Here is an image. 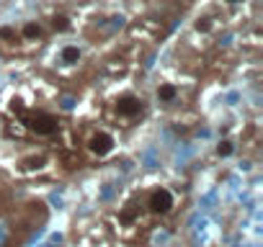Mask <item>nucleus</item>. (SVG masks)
<instances>
[{
    "label": "nucleus",
    "instance_id": "f8f14e48",
    "mask_svg": "<svg viewBox=\"0 0 263 247\" xmlns=\"http://www.w3.org/2000/svg\"><path fill=\"white\" fill-rule=\"evenodd\" d=\"M209 29H212L209 18H199V21H196V31H209Z\"/></svg>",
    "mask_w": 263,
    "mask_h": 247
},
{
    "label": "nucleus",
    "instance_id": "9d476101",
    "mask_svg": "<svg viewBox=\"0 0 263 247\" xmlns=\"http://www.w3.org/2000/svg\"><path fill=\"white\" fill-rule=\"evenodd\" d=\"M16 39H21V36H18V31H16L13 26H3V29H0V42H8V44H13Z\"/></svg>",
    "mask_w": 263,
    "mask_h": 247
},
{
    "label": "nucleus",
    "instance_id": "423d86ee",
    "mask_svg": "<svg viewBox=\"0 0 263 247\" xmlns=\"http://www.w3.org/2000/svg\"><path fill=\"white\" fill-rule=\"evenodd\" d=\"M176 95H178V88H176L173 83H163V85L158 88V98H160V103H173Z\"/></svg>",
    "mask_w": 263,
    "mask_h": 247
},
{
    "label": "nucleus",
    "instance_id": "9b49d317",
    "mask_svg": "<svg viewBox=\"0 0 263 247\" xmlns=\"http://www.w3.org/2000/svg\"><path fill=\"white\" fill-rule=\"evenodd\" d=\"M232 152H235L232 142H219V145H217V155H219V157H230Z\"/></svg>",
    "mask_w": 263,
    "mask_h": 247
},
{
    "label": "nucleus",
    "instance_id": "39448f33",
    "mask_svg": "<svg viewBox=\"0 0 263 247\" xmlns=\"http://www.w3.org/2000/svg\"><path fill=\"white\" fill-rule=\"evenodd\" d=\"M18 36H21L24 42H42V39H44V29H42V24L29 21V24H24V26H21Z\"/></svg>",
    "mask_w": 263,
    "mask_h": 247
},
{
    "label": "nucleus",
    "instance_id": "0eeeda50",
    "mask_svg": "<svg viewBox=\"0 0 263 247\" xmlns=\"http://www.w3.org/2000/svg\"><path fill=\"white\" fill-rule=\"evenodd\" d=\"M44 162H47V155H31V157H26V160L21 162V168H24V170H42Z\"/></svg>",
    "mask_w": 263,
    "mask_h": 247
},
{
    "label": "nucleus",
    "instance_id": "f03ea898",
    "mask_svg": "<svg viewBox=\"0 0 263 247\" xmlns=\"http://www.w3.org/2000/svg\"><path fill=\"white\" fill-rule=\"evenodd\" d=\"M114 111H116L119 118L135 121V118H140L145 113V100L137 98V95H132V93H126V95H119L114 100Z\"/></svg>",
    "mask_w": 263,
    "mask_h": 247
},
{
    "label": "nucleus",
    "instance_id": "6e6552de",
    "mask_svg": "<svg viewBox=\"0 0 263 247\" xmlns=\"http://www.w3.org/2000/svg\"><path fill=\"white\" fill-rule=\"evenodd\" d=\"M52 29L62 34V31H70V29H72V24H70V18H67L65 13H60V16H54V18H52Z\"/></svg>",
    "mask_w": 263,
    "mask_h": 247
},
{
    "label": "nucleus",
    "instance_id": "1a4fd4ad",
    "mask_svg": "<svg viewBox=\"0 0 263 247\" xmlns=\"http://www.w3.org/2000/svg\"><path fill=\"white\" fill-rule=\"evenodd\" d=\"M78 59H80V49L78 47H65L62 49V62L65 65H75Z\"/></svg>",
    "mask_w": 263,
    "mask_h": 247
},
{
    "label": "nucleus",
    "instance_id": "20e7f679",
    "mask_svg": "<svg viewBox=\"0 0 263 247\" xmlns=\"http://www.w3.org/2000/svg\"><path fill=\"white\" fill-rule=\"evenodd\" d=\"M88 150H90V155H96V157H106L111 150H114V137L108 134V132H103V129H96L90 137H88Z\"/></svg>",
    "mask_w": 263,
    "mask_h": 247
},
{
    "label": "nucleus",
    "instance_id": "7ed1b4c3",
    "mask_svg": "<svg viewBox=\"0 0 263 247\" xmlns=\"http://www.w3.org/2000/svg\"><path fill=\"white\" fill-rule=\"evenodd\" d=\"M173 206H176V198H173V193H171L168 188L160 186V188L150 191V196H147V211H150V214L165 216V214L173 211Z\"/></svg>",
    "mask_w": 263,
    "mask_h": 247
},
{
    "label": "nucleus",
    "instance_id": "f257e3e1",
    "mask_svg": "<svg viewBox=\"0 0 263 247\" xmlns=\"http://www.w3.org/2000/svg\"><path fill=\"white\" fill-rule=\"evenodd\" d=\"M13 111L21 113V123L36 137H52L60 132V121L57 116L47 113V111H24L18 103H13Z\"/></svg>",
    "mask_w": 263,
    "mask_h": 247
},
{
    "label": "nucleus",
    "instance_id": "ddd939ff",
    "mask_svg": "<svg viewBox=\"0 0 263 247\" xmlns=\"http://www.w3.org/2000/svg\"><path fill=\"white\" fill-rule=\"evenodd\" d=\"M224 3H232L235 6V3H242V0H224Z\"/></svg>",
    "mask_w": 263,
    "mask_h": 247
}]
</instances>
